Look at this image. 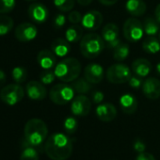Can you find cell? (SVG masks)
I'll return each mask as SVG.
<instances>
[{"label":"cell","mask_w":160,"mask_h":160,"mask_svg":"<svg viewBox=\"0 0 160 160\" xmlns=\"http://www.w3.org/2000/svg\"><path fill=\"white\" fill-rule=\"evenodd\" d=\"M72 89L74 90V92L76 93L83 94V95L90 93L92 89V83L89 82L85 77L76 78L74 81H72Z\"/></svg>","instance_id":"obj_22"},{"label":"cell","mask_w":160,"mask_h":160,"mask_svg":"<svg viewBox=\"0 0 160 160\" xmlns=\"http://www.w3.org/2000/svg\"><path fill=\"white\" fill-rule=\"evenodd\" d=\"M105 76L104 68L98 63H90L84 70V77L92 84L100 83Z\"/></svg>","instance_id":"obj_15"},{"label":"cell","mask_w":160,"mask_h":160,"mask_svg":"<svg viewBox=\"0 0 160 160\" xmlns=\"http://www.w3.org/2000/svg\"><path fill=\"white\" fill-rule=\"evenodd\" d=\"M125 9L133 16H142L146 12L147 6L143 0H127Z\"/></svg>","instance_id":"obj_20"},{"label":"cell","mask_w":160,"mask_h":160,"mask_svg":"<svg viewBox=\"0 0 160 160\" xmlns=\"http://www.w3.org/2000/svg\"><path fill=\"white\" fill-rule=\"evenodd\" d=\"M37 61L40 67L43 70H52L57 65L56 55L53 53L52 50L48 49H43L38 53Z\"/></svg>","instance_id":"obj_16"},{"label":"cell","mask_w":160,"mask_h":160,"mask_svg":"<svg viewBox=\"0 0 160 160\" xmlns=\"http://www.w3.org/2000/svg\"><path fill=\"white\" fill-rule=\"evenodd\" d=\"M145 147H146V145H145V143H144L141 139L137 138V139L134 141L133 148H134V150H135L136 152H138V153H139V152H143L145 151Z\"/></svg>","instance_id":"obj_39"},{"label":"cell","mask_w":160,"mask_h":160,"mask_svg":"<svg viewBox=\"0 0 160 160\" xmlns=\"http://www.w3.org/2000/svg\"><path fill=\"white\" fill-rule=\"evenodd\" d=\"M98 1L105 6H112L118 2V0H98Z\"/></svg>","instance_id":"obj_43"},{"label":"cell","mask_w":160,"mask_h":160,"mask_svg":"<svg viewBox=\"0 0 160 160\" xmlns=\"http://www.w3.org/2000/svg\"><path fill=\"white\" fill-rule=\"evenodd\" d=\"M74 90L67 84H57L53 86L49 92L50 100L58 106H63L71 102L74 98Z\"/></svg>","instance_id":"obj_5"},{"label":"cell","mask_w":160,"mask_h":160,"mask_svg":"<svg viewBox=\"0 0 160 160\" xmlns=\"http://www.w3.org/2000/svg\"><path fill=\"white\" fill-rule=\"evenodd\" d=\"M48 135L46 123L41 119H30L27 122L24 128V138L21 140L22 149L26 147H33L39 152H44L43 142Z\"/></svg>","instance_id":"obj_1"},{"label":"cell","mask_w":160,"mask_h":160,"mask_svg":"<svg viewBox=\"0 0 160 160\" xmlns=\"http://www.w3.org/2000/svg\"><path fill=\"white\" fill-rule=\"evenodd\" d=\"M54 72L62 82H72L81 72V64L74 58H67L56 65Z\"/></svg>","instance_id":"obj_3"},{"label":"cell","mask_w":160,"mask_h":160,"mask_svg":"<svg viewBox=\"0 0 160 160\" xmlns=\"http://www.w3.org/2000/svg\"><path fill=\"white\" fill-rule=\"evenodd\" d=\"M128 82H129L130 87H132L133 89H139L140 87H142V84H143L141 77L137 76V75H134V76L132 75Z\"/></svg>","instance_id":"obj_37"},{"label":"cell","mask_w":160,"mask_h":160,"mask_svg":"<svg viewBox=\"0 0 160 160\" xmlns=\"http://www.w3.org/2000/svg\"><path fill=\"white\" fill-rule=\"evenodd\" d=\"M75 3V0H54V5L55 7L63 12H70Z\"/></svg>","instance_id":"obj_31"},{"label":"cell","mask_w":160,"mask_h":160,"mask_svg":"<svg viewBox=\"0 0 160 160\" xmlns=\"http://www.w3.org/2000/svg\"><path fill=\"white\" fill-rule=\"evenodd\" d=\"M92 109L91 100L83 94H79L78 96L72 99L71 105V111L74 116L85 117L90 114Z\"/></svg>","instance_id":"obj_9"},{"label":"cell","mask_w":160,"mask_h":160,"mask_svg":"<svg viewBox=\"0 0 160 160\" xmlns=\"http://www.w3.org/2000/svg\"><path fill=\"white\" fill-rule=\"evenodd\" d=\"M83 35V28L79 25H72L70 26L66 32H65V38L69 42L75 43L79 41H81Z\"/></svg>","instance_id":"obj_23"},{"label":"cell","mask_w":160,"mask_h":160,"mask_svg":"<svg viewBox=\"0 0 160 160\" xmlns=\"http://www.w3.org/2000/svg\"><path fill=\"white\" fill-rule=\"evenodd\" d=\"M76 1L79 5H81V6H88L93 1V0H76Z\"/></svg>","instance_id":"obj_45"},{"label":"cell","mask_w":160,"mask_h":160,"mask_svg":"<svg viewBox=\"0 0 160 160\" xmlns=\"http://www.w3.org/2000/svg\"><path fill=\"white\" fill-rule=\"evenodd\" d=\"M44 152L52 160H66L72 152V139L63 133H54L46 139Z\"/></svg>","instance_id":"obj_2"},{"label":"cell","mask_w":160,"mask_h":160,"mask_svg":"<svg viewBox=\"0 0 160 160\" xmlns=\"http://www.w3.org/2000/svg\"><path fill=\"white\" fill-rule=\"evenodd\" d=\"M63 126H64L65 132L68 135H72V134H74L77 131L78 122H77L75 118H73V117H67L65 119V121H64Z\"/></svg>","instance_id":"obj_32"},{"label":"cell","mask_w":160,"mask_h":160,"mask_svg":"<svg viewBox=\"0 0 160 160\" xmlns=\"http://www.w3.org/2000/svg\"><path fill=\"white\" fill-rule=\"evenodd\" d=\"M132 73L129 67L123 63H115L107 71V78L110 83L123 84L129 81Z\"/></svg>","instance_id":"obj_7"},{"label":"cell","mask_w":160,"mask_h":160,"mask_svg":"<svg viewBox=\"0 0 160 160\" xmlns=\"http://www.w3.org/2000/svg\"><path fill=\"white\" fill-rule=\"evenodd\" d=\"M51 50L53 51V53L60 58H63L65 56H67L70 51H71V45L70 42L66 40V39H62V38H58L56 39L52 44H51Z\"/></svg>","instance_id":"obj_21"},{"label":"cell","mask_w":160,"mask_h":160,"mask_svg":"<svg viewBox=\"0 0 160 160\" xmlns=\"http://www.w3.org/2000/svg\"><path fill=\"white\" fill-rule=\"evenodd\" d=\"M14 25V21L12 17L7 15H0V36L9 34Z\"/></svg>","instance_id":"obj_27"},{"label":"cell","mask_w":160,"mask_h":160,"mask_svg":"<svg viewBox=\"0 0 160 160\" xmlns=\"http://www.w3.org/2000/svg\"><path fill=\"white\" fill-rule=\"evenodd\" d=\"M96 116L102 122H111L117 116V109L114 105L110 103L101 104L96 108Z\"/></svg>","instance_id":"obj_17"},{"label":"cell","mask_w":160,"mask_h":160,"mask_svg":"<svg viewBox=\"0 0 160 160\" xmlns=\"http://www.w3.org/2000/svg\"><path fill=\"white\" fill-rule=\"evenodd\" d=\"M66 21H67V18L65 15L63 14H57L54 18V21H53V26L56 29H60L62 28L65 24H66Z\"/></svg>","instance_id":"obj_35"},{"label":"cell","mask_w":160,"mask_h":160,"mask_svg":"<svg viewBox=\"0 0 160 160\" xmlns=\"http://www.w3.org/2000/svg\"><path fill=\"white\" fill-rule=\"evenodd\" d=\"M154 16H155V19L156 21L160 24V3L156 6L155 8V11H154Z\"/></svg>","instance_id":"obj_44"},{"label":"cell","mask_w":160,"mask_h":160,"mask_svg":"<svg viewBox=\"0 0 160 160\" xmlns=\"http://www.w3.org/2000/svg\"><path fill=\"white\" fill-rule=\"evenodd\" d=\"M142 92L150 100H157L160 97V80L155 77H148L142 84Z\"/></svg>","instance_id":"obj_14"},{"label":"cell","mask_w":160,"mask_h":160,"mask_svg":"<svg viewBox=\"0 0 160 160\" xmlns=\"http://www.w3.org/2000/svg\"><path fill=\"white\" fill-rule=\"evenodd\" d=\"M159 41H160V31H159Z\"/></svg>","instance_id":"obj_48"},{"label":"cell","mask_w":160,"mask_h":160,"mask_svg":"<svg viewBox=\"0 0 160 160\" xmlns=\"http://www.w3.org/2000/svg\"><path fill=\"white\" fill-rule=\"evenodd\" d=\"M103 23V15L98 11H90L83 15L82 27L89 31L97 30Z\"/></svg>","instance_id":"obj_12"},{"label":"cell","mask_w":160,"mask_h":160,"mask_svg":"<svg viewBox=\"0 0 160 160\" xmlns=\"http://www.w3.org/2000/svg\"><path fill=\"white\" fill-rule=\"evenodd\" d=\"M142 48L148 54H156L160 51V41L154 36H149L143 41Z\"/></svg>","instance_id":"obj_25"},{"label":"cell","mask_w":160,"mask_h":160,"mask_svg":"<svg viewBox=\"0 0 160 160\" xmlns=\"http://www.w3.org/2000/svg\"><path fill=\"white\" fill-rule=\"evenodd\" d=\"M119 35H120L119 28L112 23L106 25L102 30V38L104 39L106 43L119 39Z\"/></svg>","instance_id":"obj_24"},{"label":"cell","mask_w":160,"mask_h":160,"mask_svg":"<svg viewBox=\"0 0 160 160\" xmlns=\"http://www.w3.org/2000/svg\"><path fill=\"white\" fill-rule=\"evenodd\" d=\"M29 18L36 24H43L47 21L49 16V12L46 6L42 3L35 2L32 3L28 10Z\"/></svg>","instance_id":"obj_11"},{"label":"cell","mask_w":160,"mask_h":160,"mask_svg":"<svg viewBox=\"0 0 160 160\" xmlns=\"http://www.w3.org/2000/svg\"><path fill=\"white\" fill-rule=\"evenodd\" d=\"M136 160H155V158L153 157L152 154L143 152L138 154V156L136 157Z\"/></svg>","instance_id":"obj_40"},{"label":"cell","mask_w":160,"mask_h":160,"mask_svg":"<svg viewBox=\"0 0 160 160\" xmlns=\"http://www.w3.org/2000/svg\"><path fill=\"white\" fill-rule=\"evenodd\" d=\"M12 75L16 83L21 84V83H24L28 78V71L25 67L17 66L13 68L12 72Z\"/></svg>","instance_id":"obj_29"},{"label":"cell","mask_w":160,"mask_h":160,"mask_svg":"<svg viewBox=\"0 0 160 160\" xmlns=\"http://www.w3.org/2000/svg\"><path fill=\"white\" fill-rule=\"evenodd\" d=\"M20 160H39V152L30 146L23 148Z\"/></svg>","instance_id":"obj_30"},{"label":"cell","mask_w":160,"mask_h":160,"mask_svg":"<svg viewBox=\"0 0 160 160\" xmlns=\"http://www.w3.org/2000/svg\"><path fill=\"white\" fill-rule=\"evenodd\" d=\"M38 35V29L31 23H22L15 29V38L22 42L33 41Z\"/></svg>","instance_id":"obj_10"},{"label":"cell","mask_w":160,"mask_h":160,"mask_svg":"<svg viewBox=\"0 0 160 160\" xmlns=\"http://www.w3.org/2000/svg\"><path fill=\"white\" fill-rule=\"evenodd\" d=\"M6 80H7V75L5 72L0 69V87L4 86V84L6 83Z\"/></svg>","instance_id":"obj_42"},{"label":"cell","mask_w":160,"mask_h":160,"mask_svg":"<svg viewBox=\"0 0 160 160\" xmlns=\"http://www.w3.org/2000/svg\"><path fill=\"white\" fill-rule=\"evenodd\" d=\"M120 106L122 110L128 115L134 114L138 109V100L130 93H125L120 98Z\"/></svg>","instance_id":"obj_19"},{"label":"cell","mask_w":160,"mask_h":160,"mask_svg":"<svg viewBox=\"0 0 160 160\" xmlns=\"http://www.w3.org/2000/svg\"><path fill=\"white\" fill-rule=\"evenodd\" d=\"M129 53H130V48H129L128 44L121 43L114 49L113 58L117 61H122L128 57Z\"/></svg>","instance_id":"obj_28"},{"label":"cell","mask_w":160,"mask_h":160,"mask_svg":"<svg viewBox=\"0 0 160 160\" xmlns=\"http://www.w3.org/2000/svg\"><path fill=\"white\" fill-rule=\"evenodd\" d=\"M56 77L57 76H56L54 71H52V70H44L40 75V80H41V82L42 84H44V85H50L55 81Z\"/></svg>","instance_id":"obj_34"},{"label":"cell","mask_w":160,"mask_h":160,"mask_svg":"<svg viewBox=\"0 0 160 160\" xmlns=\"http://www.w3.org/2000/svg\"><path fill=\"white\" fill-rule=\"evenodd\" d=\"M122 42H121V41H120V39H117V40H114V41H112V42H107L106 43V45H107V47L108 48H109V49H115L119 44H121Z\"/></svg>","instance_id":"obj_41"},{"label":"cell","mask_w":160,"mask_h":160,"mask_svg":"<svg viewBox=\"0 0 160 160\" xmlns=\"http://www.w3.org/2000/svg\"><path fill=\"white\" fill-rule=\"evenodd\" d=\"M144 35L143 24L137 18H128L123 24V36L131 42H138Z\"/></svg>","instance_id":"obj_8"},{"label":"cell","mask_w":160,"mask_h":160,"mask_svg":"<svg viewBox=\"0 0 160 160\" xmlns=\"http://www.w3.org/2000/svg\"><path fill=\"white\" fill-rule=\"evenodd\" d=\"M82 18H83V15L79 12H76V11L70 12L69 15H68V20L72 25H78L79 23H81Z\"/></svg>","instance_id":"obj_36"},{"label":"cell","mask_w":160,"mask_h":160,"mask_svg":"<svg viewBox=\"0 0 160 160\" xmlns=\"http://www.w3.org/2000/svg\"><path fill=\"white\" fill-rule=\"evenodd\" d=\"M156 72H157V74L160 75V62L156 64Z\"/></svg>","instance_id":"obj_46"},{"label":"cell","mask_w":160,"mask_h":160,"mask_svg":"<svg viewBox=\"0 0 160 160\" xmlns=\"http://www.w3.org/2000/svg\"><path fill=\"white\" fill-rule=\"evenodd\" d=\"M25 96V91L21 85L9 84L0 91V100L8 106H15L20 103Z\"/></svg>","instance_id":"obj_6"},{"label":"cell","mask_w":160,"mask_h":160,"mask_svg":"<svg viewBox=\"0 0 160 160\" xmlns=\"http://www.w3.org/2000/svg\"><path fill=\"white\" fill-rule=\"evenodd\" d=\"M27 1H34V0H27Z\"/></svg>","instance_id":"obj_47"},{"label":"cell","mask_w":160,"mask_h":160,"mask_svg":"<svg viewBox=\"0 0 160 160\" xmlns=\"http://www.w3.org/2000/svg\"><path fill=\"white\" fill-rule=\"evenodd\" d=\"M15 0H0V14L12 12L15 8Z\"/></svg>","instance_id":"obj_33"},{"label":"cell","mask_w":160,"mask_h":160,"mask_svg":"<svg viewBox=\"0 0 160 160\" xmlns=\"http://www.w3.org/2000/svg\"><path fill=\"white\" fill-rule=\"evenodd\" d=\"M104 98H105V95L100 91H95L92 93V102L94 104H97V105L101 104L103 102Z\"/></svg>","instance_id":"obj_38"},{"label":"cell","mask_w":160,"mask_h":160,"mask_svg":"<svg viewBox=\"0 0 160 160\" xmlns=\"http://www.w3.org/2000/svg\"><path fill=\"white\" fill-rule=\"evenodd\" d=\"M131 69H132L133 72L135 73V75L143 78V77L148 76L151 73L152 67L151 62L148 59L138 58L132 62Z\"/></svg>","instance_id":"obj_18"},{"label":"cell","mask_w":160,"mask_h":160,"mask_svg":"<svg viewBox=\"0 0 160 160\" xmlns=\"http://www.w3.org/2000/svg\"><path fill=\"white\" fill-rule=\"evenodd\" d=\"M159 23L156 19L152 17H146L143 22V28L148 36H154L159 32Z\"/></svg>","instance_id":"obj_26"},{"label":"cell","mask_w":160,"mask_h":160,"mask_svg":"<svg viewBox=\"0 0 160 160\" xmlns=\"http://www.w3.org/2000/svg\"><path fill=\"white\" fill-rule=\"evenodd\" d=\"M104 39L96 33H88L80 41V51L87 58H95L101 55L106 47Z\"/></svg>","instance_id":"obj_4"},{"label":"cell","mask_w":160,"mask_h":160,"mask_svg":"<svg viewBox=\"0 0 160 160\" xmlns=\"http://www.w3.org/2000/svg\"><path fill=\"white\" fill-rule=\"evenodd\" d=\"M26 92L30 100L33 101H42L45 99L47 95L46 88L44 87V84L39 81H29L26 86Z\"/></svg>","instance_id":"obj_13"}]
</instances>
